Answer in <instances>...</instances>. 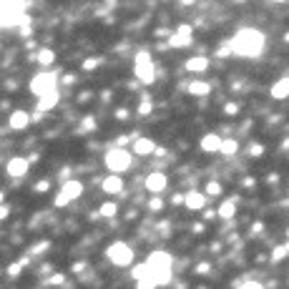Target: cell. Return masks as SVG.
<instances>
[{
	"mask_svg": "<svg viewBox=\"0 0 289 289\" xmlns=\"http://www.w3.org/2000/svg\"><path fill=\"white\" fill-rule=\"evenodd\" d=\"M264 43H267V38L262 31H256V28H241L229 40V46H231V53L239 58H256V55H262Z\"/></svg>",
	"mask_w": 289,
	"mask_h": 289,
	"instance_id": "obj_1",
	"label": "cell"
},
{
	"mask_svg": "<svg viewBox=\"0 0 289 289\" xmlns=\"http://www.w3.org/2000/svg\"><path fill=\"white\" fill-rule=\"evenodd\" d=\"M146 264H149L151 277L156 279L158 287L171 284V256H169L166 252H153V254H149Z\"/></svg>",
	"mask_w": 289,
	"mask_h": 289,
	"instance_id": "obj_2",
	"label": "cell"
},
{
	"mask_svg": "<svg viewBox=\"0 0 289 289\" xmlns=\"http://www.w3.org/2000/svg\"><path fill=\"white\" fill-rule=\"evenodd\" d=\"M134 76H136V81L146 83V85H151V83L156 81V68H153V61H151V55H149L146 51L136 53V61H134Z\"/></svg>",
	"mask_w": 289,
	"mask_h": 289,
	"instance_id": "obj_3",
	"label": "cell"
},
{
	"mask_svg": "<svg viewBox=\"0 0 289 289\" xmlns=\"http://www.w3.org/2000/svg\"><path fill=\"white\" fill-rule=\"evenodd\" d=\"M131 151H126V149H119V146H113L106 151V166L111 173H121V171H128L131 169Z\"/></svg>",
	"mask_w": 289,
	"mask_h": 289,
	"instance_id": "obj_4",
	"label": "cell"
},
{
	"mask_svg": "<svg viewBox=\"0 0 289 289\" xmlns=\"http://www.w3.org/2000/svg\"><path fill=\"white\" fill-rule=\"evenodd\" d=\"M106 256H108V262H113L116 267H128L134 262V252L123 241H113L111 247L106 249Z\"/></svg>",
	"mask_w": 289,
	"mask_h": 289,
	"instance_id": "obj_5",
	"label": "cell"
},
{
	"mask_svg": "<svg viewBox=\"0 0 289 289\" xmlns=\"http://www.w3.org/2000/svg\"><path fill=\"white\" fill-rule=\"evenodd\" d=\"M31 91H33L38 98L58 91V73H38V76L31 81Z\"/></svg>",
	"mask_w": 289,
	"mask_h": 289,
	"instance_id": "obj_6",
	"label": "cell"
},
{
	"mask_svg": "<svg viewBox=\"0 0 289 289\" xmlns=\"http://www.w3.org/2000/svg\"><path fill=\"white\" fill-rule=\"evenodd\" d=\"M191 33H194L191 25H186V23L179 25L176 31L171 33V38H169V48H186V46H191V40H194Z\"/></svg>",
	"mask_w": 289,
	"mask_h": 289,
	"instance_id": "obj_7",
	"label": "cell"
},
{
	"mask_svg": "<svg viewBox=\"0 0 289 289\" xmlns=\"http://www.w3.org/2000/svg\"><path fill=\"white\" fill-rule=\"evenodd\" d=\"M28 169H31V158H25V156H13L10 161H8V176L10 179H23Z\"/></svg>",
	"mask_w": 289,
	"mask_h": 289,
	"instance_id": "obj_8",
	"label": "cell"
},
{
	"mask_svg": "<svg viewBox=\"0 0 289 289\" xmlns=\"http://www.w3.org/2000/svg\"><path fill=\"white\" fill-rule=\"evenodd\" d=\"M166 184H169V179H166V173H161V171H153V173L146 176V189L151 194H161L166 189Z\"/></svg>",
	"mask_w": 289,
	"mask_h": 289,
	"instance_id": "obj_9",
	"label": "cell"
},
{
	"mask_svg": "<svg viewBox=\"0 0 289 289\" xmlns=\"http://www.w3.org/2000/svg\"><path fill=\"white\" fill-rule=\"evenodd\" d=\"M206 194H201V191H189L186 194V201H184V206L186 209H191V211H199V209H204L206 206Z\"/></svg>",
	"mask_w": 289,
	"mask_h": 289,
	"instance_id": "obj_10",
	"label": "cell"
},
{
	"mask_svg": "<svg viewBox=\"0 0 289 289\" xmlns=\"http://www.w3.org/2000/svg\"><path fill=\"white\" fill-rule=\"evenodd\" d=\"M221 143H224V138H221V136H216V134H206L204 138H201V151L216 153V151H221Z\"/></svg>",
	"mask_w": 289,
	"mask_h": 289,
	"instance_id": "obj_11",
	"label": "cell"
},
{
	"mask_svg": "<svg viewBox=\"0 0 289 289\" xmlns=\"http://www.w3.org/2000/svg\"><path fill=\"white\" fill-rule=\"evenodd\" d=\"M153 151H158V149H156V143H153L151 138H143V136H141V138L134 141V153H136V156H149V153H153Z\"/></svg>",
	"mask_w": 289,
	"mask_h": 289,
	"instance_id": "obj_12",
	"label": "cell"
},
{
	"mask_svg": "<svg viewBox=\"0 0 289 289\" xmlns=\"http://www.w3.org/2000/svg\"><path fill=\"white\" fill-rule=\"evenodd\" d=\"M209 68V58L206 55H194L186 61V70L189 73H204V70Z\"/></svg>",
	"mask_w": 289,
	"mask_h": 289,
	"instance_id": "obj_13",
	"label": "cell"
},
{
	"mask_svg": "<svg viewBox=\"0 0 289 289\" xmlns=\"http://www.w3.org/2000/svg\"><path fill=\"white\" fill-rule=\"evenodd\" d=\"M103 191L106 194H121L123 191V179L119 173H111V176L103 179Z\"/></svg>",
	"mask_w": 289,
	"mask_h": 289,
	"instance_id": "obj_14",
	"label": "cell"
},
{
	"mask_svg": "<svg viewBox=\"0 0 289 289\" xmlns=\"http://www.w3.org/2000/svg\"><path fill=\"white\" fill-rule=\"evenodd\" d=\"M61 191H63L70 201H76V199L83 194V184H81L78 179H68V181L63 184V189H61Z\"/></svg>",
	"mask_w": 289,
	"mask_h": 289,
	"instance_id": "obj_15",
	"label": "cell"
},
{
	"mask_svg": "<svg viewBox=\"0 0 289 289\" xmlns=\"http://www.w3.org/2000/svg\"><path fill=\"white\" fill-rule=\"evenodd\" d=\"M272 98H277V101H284V98H289V76L279 78L277 83L272 85Z\"/></svg>",
	"mask_w": 289,
	"mask_h": 289,
	"instance_id": "obj_16",
	"label": "cell"
},
{
	"mask_svg": "<svg viewBox=\"0 0 289 289\" xmlns=\"http://www.w3.org/2000/svg\"><path fill=\"white\" fill-rule=\"evenodd\" d=\"M28 123H31V116H28L25 111H13L10 113V128L23 131V128H28Z\"/></svg>",
	"mask_w": 289,
	"mask_h": 289,
	"instance_id": "obj_17",
	"label": "cell"
},
{
	"mask_svg": "<svg viewBox=\"0 0 289 289\" xmlns=\"http://www.w3.org/2000/svg\"><path fill=\"white\" fill-rule=\"evenodd\" d=\"M55 103H58V91H53V93H48V96L38 98V113H43V111H51V108H55Z\"/></svg>",
	"mask_w": 289,
	"mask_h": 289,
	"instance_id": "obj_18",
	"label": "cell"
},
{
	"mask_svg": "<svg viewBox=\"0 0 289 289\" xmlns=\"http://www.w3.org/2000/svg\"><path fill=\"white\" fill-rule=\"evenodd\" d=\"M216 214L221 216V219H231V216L237 214V199H229V201H224V204L216 209Z\"/></svg>",
	"mask_w": 289,
	"mask_h": 289,
	"instance_id": "obj_19",
	"label": "cell"
},
{
	"mask_svg": "<svg viewBox=\"0 0 289 289\" xmlns=\"http://www.w3.org/2000/svg\"><path fill=\"white\" fill-rule=\"evenodd\" d=\"M189 93L191 96H209L211 93V85L204 83V81H191L189 83Z\"/></svg>",
	"mask_w": 289,
	"mask_h": 289,
	"instance_id": "obj_20",
	"label": "cell"
},
{
	"mask_svg": "<svg viewBox=\"0 0 289 289\" xmlns=\"http://www.w3.org/2000/svg\"><path fill=\"white\" fill-rule=\"evenodd\" d=\"M35 61H38L40 66H51V63L55 61V53H53L51 48H40V51L35 53Z\"/></svg>",
	"mask_w": 289,
	"mask_h": 289,
	"instance_id": "obj_21",
	"label": "cell"
},
{
	"mask_svg": "<svg viewBox=\"0 0 289 289\" xmlns=\"http://www.w3.org/2000/svg\"><path fill=\"white\" fill-rule=\"evenodd\" d=\"M237 151H239V141H237V138H224L221 153H224V156H234Z\"/></svg>",
	"mask_w": 289,
	"mask_h": 289,
	"instance_id": "obj_22",
	"label": "cell"
},
{
	"mask_svg": "<svg viewBox=\"0 0 289 289\" xmlns=\"http://www.w3.org/2000/svg\"><path fill=\"white\" fill-rule=\"evenodd\" d=\"M149 274H151V269H149V264H146V262H143V264H136V267H134L131 277L138 282V279H143V277H149Z\"/></svg>",
	"mask_w": 289,
	"mask_h": 289,
	"instance_id": "obj_23",
	"label": "cell"
},
{
	"mask_svg": "<svg viewBox=\"0 0 289 289\" xmlns=\"http://www.w3.org/2000/svg\"><path fill=\"white\" fill-rule=\"evenodd\" d=\"M116 211H119V206H116L113 201H106V204L101 206L98 216H103V219H111V216H116Z\"/></svg>",
	"mask_w": 289,
	"mask_h": 289,
	"instance_id": "obj_24",
	"label": "cell"
},
{
	"mask_svg": "<svg viewBox=\"0 0 289 289\" xmlns=\"http://www.w3.org/2000/svg\"><path fill=\"white\" fill-rule=\"evenodd\" d=\"M158 284H156V279L151 277V274H149V277H143V279H138L136 282V289H156Z\"/></svg>",
	"mask_w": 289,
	"mask_h": 289,
	"instance_id": "obj_25",
	"label": "cell"
},
{
	"mask_svg": "<svg viewBox=\"0 0 289 289\" xmlns=\"http://www.w3.org/2000/svg\"><path fill=\"white\" fill-rule=\"evenodd\" d=\"M68 204H70V199H68L63 191H61V194H58V196L53 199V206H55V209H63V206H68Z\"/></svg>",
	"mask_w": 289,
	"mask_h": 289,
	"instance_id": "obj_26",
	"label": "cell"
},
{
	"mask_svg": "<svg viewBox=\"0 0 289 289\" xmlns=\"http://www.w3.org/2000/svg\"><path fill=\"white\" fill-rule=\"evenodd\" d=\"M219 194H221L219 181H209V184H206V196H219Z\"/></svg>",
	"mask_w": 289,
	"mask_h": 289,
	"instance_id": "obj_27",
	"label": "cell"
},
{
	"mask_svg": "<svg viewBox=\"0 0 289 289\" xmlns=\"http://www.w3.org/2000/svg\"><path fill=\"white\" fill-rule=\"evenodd\" d=\"M151 113V101H149V93H143V103L138 106V116H146Z\"/></svg>",
	"mask_w": 289,
	"mask_h": 289,
	"instance_id": "obj_28",
	"label": "cell"
},
{
	"mask_svg": "<svg viewBox=\"0 0 289 289\" xmlns=\"http://www.w3.org/2000/svg\"><path fill=\"white\" fill-rule=\"evenodd\" d=\"M287 254H289V249H287V247H277V249L272 252V259H274V262H279V259H284Z\"/></svg>",
	"mask_w": 289,
	"mask_h": 289,
	"instance_id": "obj_29",
	"label": "cell"
},
{
	"mask_svg": "<svg viewBox=\"0 0 289 289\" xmlns=\"http://www.w3.org/2000/svg\"><path fill=\"white\" fill-rule=\"evenodd\" d=\"M239 289H264V284H262V282H256V279H249V282H244Z\"/></svg>",
	"mask_w": 289,
	"mask_h": 289,
	"instance_id": "obj_30",
	"label": "cell"
},
{
	"mask_svg": "<svg viewBox=\"0 0 289 289\" xmlns=\"http://www.w3.org/2000/svg\"><path fill=\"white\" fill-rule=\"evenodd\" d=\"M98 63H101L98 58H85V61H83V68H85V70H93V68H98Z\"/></svg>",
	"mask_w": 289,
	"mask_h": 289,
	"instance_id": "obj_31",
	"label": "cell"
},
{
	"mask_svg": "<svg viewBox=\"0 0 289 289\" xmlns=\"http://www.w3.org/2000/svg\"><path fill=\"white\" fill-rule=\"evenodd\" d=\"M149 206H151V211H158V209H161V206H164V201H161V196H153V199L149 201Z\"/></svg>",
	"mask_w": 289,
	"mask_h": 289,
	"instance_id": "obj_32",
	"label": "cell"
},
{
	"mask_svg": "<svg viewBox=\"0 0 289 289\" xmlns=\"http://www.w3.org/2000/svg\"><path fill=\"white\" fill-rule=\"evenodd\" d=\"M216 55H219V58H229V55H234V53H231V46L226 43V46H221L219 51H216Z\"/></svg>",
	"mask_w": 289,
	"mask_h": 289,
	"instance_id": "obj_33",
	"label": "cell"
},
{
	"mask_svg": "<svg viewBox=\"0 0 289 289\" xmlns=\"http://www.w3.org/2000/svg\"><path fill=\"white\" fill-rule=\"evenodd\" d=\"M224 113H226V116H234V113H239V106H237V103H226V106H224Z\"/></svg>",
	"mask_w": 289,
	"mask_h": 289,
	"instance_id": "obj_34",
	"label": "cell"
},
{
	"mask_svg": "<svg viewBox=\"0 0 289 289\" xmlns=\"http://www.w3.org/2000/svg\"><path fill=\"white\" fill-rule=\"evenodd\" d=\"M20 269H23V264H10V267H8V274H10V277H18Z\"/></svg>",
	"mask_w": 289,
	"mask_h": 289,
	"instance_id": "obj_35",
	"label": "cell"
},
{
	"mask_svg": "<svg viewBox=\"0 0 289 289\" xmlns=\"http://www.w3.org/2000/svg\"><path fill=\"white\" fill-rule=\"evenodd\" d=\"M186 201V194H176V196H171V204L176 206V204H184Z\"/></svg>",
	"mask_w": 289,
	"mask_h": 289,
	"instance_id": "obj_36",
	"label": "cell"
},
{
	"mask_svg": "<svg viewBox=\"0 0 289 289\" xmlns=\"http://www.w3.org/2000/svg\"><path fill=\"white\" fill-rule=\"evenodd\" d=\"M46 249H48V241H43V244H38V247L33 249V254H43Z\"/></svg>",
	"mask_w": 289,
	"mask_h": 289,
	"instance_id": "obj_37",
	"label": "cell"
},
{
	"mask_svg": "<svg viewBox=\"0 0 289 289\" xmlns=\"http://www.w3.org/2000/svg\"><path fill=\"white\" fill-rule=\"evenodd\" d=\"M209 269H211L209 264H199V267H196V274H206Z\"/></svg>",
	"mask_w": 289,
	"mask_h": 289,
	"instance_id": "obj_38",
	"label": "cell"
},
{
	"mask_svg": "<svg viewBox=\"0 0 289 289\" xmlns=\"http://www.w3.org/2000/svg\"><path fill=\"white\" fill-rule=\"evenodd\" d=\"M216 216H219V214L211 211V209H209V211H204V219H209V221H211V219H216Z\"/></svg>",
	"mask_w": 289,
	"mask_h": 289,
	"instance_id": "obj_39",
	"label": "cell"
},
{
	"mask_svg": "<svg viewBox=\"0 0 289 289\" xmlns=\"http://www.w3.org/2000/svg\"><path fill=\"white\" fill-rule=\"evenodd\" d=\"M116 116H119L121 121H126V119H128V111H126V108H119V113H116Z\"/></svg>",
	"mask_w": 289,
	"mask_h": 289,
	"instance_id": "obj_40",
	"label": "cell"
},
{
	"mask_svg": "<svg viewBox=\"0 0 289 289\" xmlns=\"http://www.w3.org/2000/svg\"><path fill=\"white\" fill-rule=\"evenodd\" d=\"M48 189V181H40L38 186H35V191H46Z\"/></svg>",
	"mask_w": 289,
	"mask_h": 289,
	"instance_id": "obj_41",
	"label": "cell"
},
{
	"mask_svg": "<svg viewBox=\"0 0 289 289\" xmlns=\"http://www.w3.org/2000/svg\"><path fill=\"white\" fill-rule=\"evenodd\" d=\"M262 151H264L262 146H252V156H262Z\"/></svg>",
	"mask_w": 289,
	"mask_h": 289,
	"instance_id": "obj_42",
	"label": "cell"
},
{
	"mask_svg": "<svg viewBox=\"0 0 289 289\" xmlns=\"http://www.w3.org/2000/svg\"><path fill=\"white\" fill-rule=\"evenodd\" d=\"M20 35H23V38H28V35H31V25H25V28H20Z\"/></svg>",
	"mask_w": 289,
	"mask_h": 289,
	"instance_id": "obj_43",
	"label": "cell"
},
{
	"mask_svg": "<svg viewBox=\"0 0 289 289\" xmlns=\"http://www.w3.org/2000/svg\"><path fill=\"white\" fill-rule=\"evenodd\" d=\"M63 282V274H55V277L51 279V284H61Z\"/></svg>",
	"mask_w": 289,
	"mask_h": 289,
	"instance_id": "obj_44",
	"label": "cell"
},
{
	"mask_svg": "<svg viewBox=\"0 0 289 289\" xmlns=\"http://www.w3.org/2000/svg\"><path fill=\"white\" fill-rule=\"evenodd\" d=\"M287 237H289V229H287Z\"/></svg>",
	"mask_w": 289,
	"mask_h": 289,
	"instance_id": "obj_45",
	"label": "cell"
},
{
	"mask_svg": "<svg viewBox=\"0 0 289 289\" xmlns=\"http://www.w3.org/2000/svg\"><path fill=\"white\" fill-rule=\"evenodd\" d=\"M287 249H289V244H287Z\"/></svg>",
	"mask_w": 289,
	"mask_h": 289,
	"instance_id": "obj_46",
	"label": "cell"
}]
</instances>
